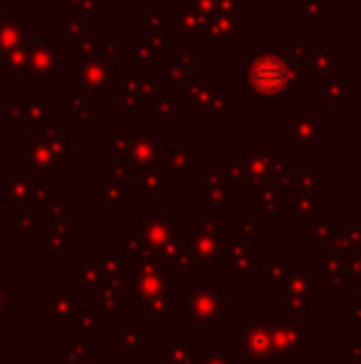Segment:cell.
Instances as JSON below:
<instances>
[{
    "label": "cell",
    "instance_id": "6da1fadb",
    "mask_svg": "<svg viewBox=\"0 0 361 364\" xmlns=\"http://www.w3.org/2000/svg\"><path fill=\"white\" fill-rule=\"evenodd\" d=\"M250 82L255 90L265 92V94L280 92L284 87V82H287V67L278 57H263L252 65Z\"/></svg>",
    "mask_w": 361,
    "mask_h": 364
}]
</instances>
